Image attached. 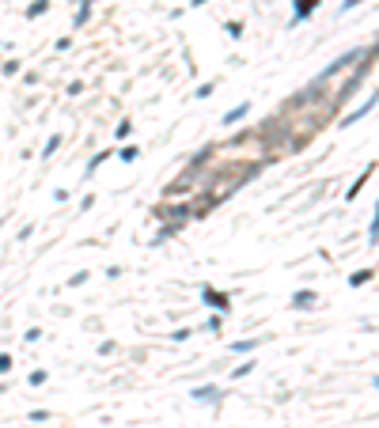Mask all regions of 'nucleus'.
Masks as SVG:
<instances>
[{"instance_id":"obj_1","label":"nucleus","mask_w":379,"mask_h":428,"mask_svg":"<svg viewBox=\"0 0 379 428\" xmlns=\"http://www.w3.org/2000/svg\"><path fill=\"white\" fill-rule=\"evenodd\" d=\"M375 103H379V95H372V99H368V103H361V106H356V110L349 114V118H345L342 125H356V121H361L364 114H368V110H372V106H375Z\"/></svg>"},{"instance_id":"obj_2","label":"nucleus","mask_w":379,"mask_h":428,"mask_svg":"<svg viewBox=\"0 0 379 428\" xmlns=\"http://www.w3.org/2000/svg\"><path fill=\"white\" fill-rule=\"evenodd\" d=\"M193 402H220V386H193Z\"/></svg>"},{"instance_id":"obj_3","label":"nucleus","mask_w":379,"mask_h":428,"mask_svg":"<svg viewBox=\"0 0 379 428\" xmlns=\"http://www.w3.org/2000/svg\"><path fill=\"white\" fill-rule=\"evenodd\" d=\"M205 303H212L216 311H231V299L220 296V292H212V288H205Z\"/></svg>"},{"instance_id":"obj_4","label":"nucleus","mask_w":379,"mask_h":428,"mask_svg":"<svg viewBox=\"0 0 379 428\" xmlns=\"http://www.w3.org/2000/svg\"><path fill=\"white\" fill-rule=\"evenodd\" d=\"M247 114H250V103H239L231 114H224V125H235V121H243V118H247Z\"/></svg>"},{"instance_id":"obj_5","label":"nucleus","mask_w":379,"mask_h":428,"mask_svg":"<svg viewBox=\"0 0 379 428\" xmlns=\"http://www.w3.org/2000/svg\"><path fill=\"white\" fill-rule=\"evenodd\" d=\"M318 4H323V0H296V19H307Z\"/></svg>"},{"instance_id":"obj_6","label":"nucleus","mask_w":379,"mask_h":428,"mask_svg":"<svg viewBox=\"0 0 379 428\" xmlns=\"http://www.w3.org/2000/svg\"><path fill=\"white\" fill-rule=\"evenodd\" d=\"M315 299H318L315 292H296V296H292V307H300V311H307L311 303H315Z\"/></svg>"},{"instance_id":"obj_7","label":"nucleus","mask_w":379,"mask_h":428,"mask_svg":"<svg viewBox=\"0 0 379 428\" xmlns=\"http://www.w3.org/2000/svg\"><path fill=\"white\" fill-rule=\"evenodd\" d=\"M368 280H372V269H361V273H353V277H349V284H353V288H361V284H368Z\"/></svg>"},{"instance_id":"obj_8","label":"nucleus","mask_w":379,"mask_h":428,"mask_svg":"<svg viewBox=\"0 0 379 428\" xmlns=\"http://www.w3.org/2000/svg\"><path fill=\"white\" fill-rule=\"evenodd\" d=\"M46 8H50V0H34V4H31V8H27V15H31V19H34V15H42V12H46Z\"/></svg>"},{"instance_id":"obj_9","label":"nucleus","mask_w":379,"mask_h":428,"mask_svg":"<svg viewBox=\"0 0 379 428\" xmlns=\"http://www.w3.org/2000/svg\"><path fill=\"white\" fill-rule=\"evenodd\" d=\"M368 239L379 242V205H375V220H372V228H368Z\"/></svg>"},{"instance_id":"obj_10","label":"nucleus","mask_w":379,"mask_h":428,"mask_svg":"<svg viewBox=\"0 0 379 428\" xmlns=\"http://www.w3.org/2000/svg\"><path fill=\"white\" fill-rule=\"evenodd\" d=\"M137 155H141V152H137V148H125V152H122V155H118V159H122V163H133V159H137Z\"/></svg>"},{"instance_id":"obj_11","label":"nucleus","mask_w":379,"mask_h":428,"mask_svg":"<svg viewBox=\"0 0 379 428\" xmlns=\"http://www.w3.org/2000/svg\"><path fill=\"white\" fill-rule=\"evenodd\" d=\"M4 372H12V356L0 353V375H4Z\"/></svg>"},{"instance_id":"obj_12","label":"nucleus","mask_w":379,"mask_h":428,"mask_svg":"<svg viewBox=\"0 0 379 428\" xmlns=\"http://www.w3.org/2000/svg\"><path fill=\"white\" fill-rule=\"evenodd\" d=\"M57 144H61V137H50V140H46V152H42V155H53Z\"/></svg>"},{"instance_id":"obj_13","label":"nucleus","mask_w":379,"mask_h":428,"mask_svg":"<svg viewBox=\"0 0 379 428\" xmlns=\"http://www.w3.org/2000/svg\"><path fill=\"white\" fill-rule=\"evenodd\" d=\"M87 15H91V8L84 4V8H80V15H76V27H84V23H87Z\"/></svg>"},{"instance_id":"obj_14","label":"nucleus","mask_w":379,"mask_h":428,"mask_svg":"<svg viewBox=\"0 0 379 428\" xmlns=\"http://www.w3.org/2000/svg\"><path fill=\"white\" fill-rule=\"evenodd\" d=\"M254 345H258V341H239V345H231V349H235V353H250Z\"/></svg>"},{"instance_id":"obj_15","label":"nucleus","mask_w":379,"mask_h":428,"mask_svg":"<svg viewBox=\"0 0 379 428\" xmlns=\"http://www.w3.org/2000/svg\"><path fill=\"white\" fill-rule=\"evenodd\" d=\"M372 383H375V386H379V375H375V379H372Z\"/></svg>"},{"instance_id":"obj_16","label":"nucleus","mask_w":379,"mask_h":428,"mask_svg":"<svg viewBox=\"0 0 379 428\" xmlns=\"http://www.w3.org/2000/svg\"><path fill=\"white\" fill-rule=\"evenodd\" d=\"M0 223H4V220H0Z\"/></svg>"}]
</instances>
